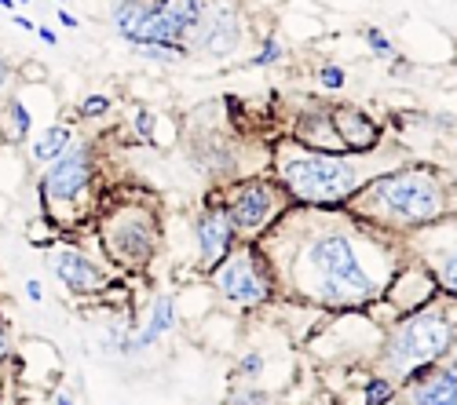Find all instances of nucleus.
Returning <instances> with one entry per match:
<instances>
[{
	"label": "nucleus",
	"mask_w": 457,
	"mask_h": 405,
	"mask_svg": "<svg viewBox=\"0 0 457 405\" xmlns=\"http://www.w3.org/2000/svg\"><path fill=\"white\" fill-rule=\"evenodd\" d=\"M293 281L304 296L329 303V307H359L373 293L344 234H319L304 241L293 259Z\"/></svg>",
	"instance_id": "1"
},
{
	"label": "nucleus",
	"mask_w": 457,
	"mask_h": 405,
	"mask_svg": "<svg viewBox=\"0 0 457 405\" xmlns=\"http://www.w3.org/2000/svg\"><path fill=\"white\" fill-rule=\"evenodd\" d=\"M274 172L289 201L300 205H340L366 179L348 154H319V150H304L300 143L278 150Z\"/></svg>",
	"instance_id": "2"
},
{
	"label": "nucleus",
	"mask_w": 457,
	"mask_h": 405,
	"mask_svg": "<svg viewBox=\"0 0 457 405\" xmlns=\"http://www.w3.org/2000/svg\"><path fill=\"white\" fill-rule=\"evenodd\" d=\"M92 190H95L92 146L73 139L48 168H41V179H37L41 216L52 219L55 226H77L92 212Z\"/></svg>",
	"instance_id": "3"
},
{
	"label": "nucleus",
	"mask_w": 457,
	"mask_h": 405,
	"mask_svg": "<svg viewBox=\"0 0 457 405\" xmlns=\"http://www.w3.org/2000/svg\"><path fill=\"white\" fill-rule=\"evenodd\" d=\"M161 226L154 212L143 205H113L103 219H99V241L113 267L121 270H139L147 267L150 256L158 252Z\"/></svg>",
	"instance_id": "4"
},
{
	"label": "nucleus",
	"mask_w": 457,
	"mask_h": 405,
	"mask_svg": "<svg viewBox=\"0 0 457 405\" xmlns=\"http://www.w3.org/2000/svg\"><path fill=\"white\" fill-rule=\"evenodd\" d=\"M377 208L399 223H431L447 208V190L431 172H391L370 186Z\"/></svg>",
	"instance_id": "5"
},
{
	"label": "nucleus",
	"mask_w": 457,
	"mask_h": 405,
	"mask_svg": "<svg viewBox=\"0 0 457 405\" xmlns=\"http://www.w3.org/2000/svg\"><path fill=\"white\" fill-rule=\"evenodd\" d=\"M286 205H289V194L278 179H242L231 190V197L223 201L231 226H234V237H245V241L268 230L286 212Z\"/></svg>",
	"instance_id": "6"
},
{
	"label": "nucleus",
	"mask_w": 457,
	"mask_h": 405,
	"mask_svg": "<svg viewBox=\"0 0 457 405\" xmlns=\"http://www.w3.org/2000/svg\"><path fill=\"white\" fill-rule=\"evenodd\" d=\"M212 285L234 307H260L271 296V274L260 248L238 245L212 267Z\"/></svg>",
	"instance_id": "7"
},
{
	"label": "nucleus",
	"mask_w": 457,
	"mask_h": 405,
	"mask_svg": "<svg viewBox=\"0 0 457 405\" xmlns=\"http://www.w3.org/2000/svg\"><path fill=\"white\" fill-rule=\"evenodd\" d=\"M450 339H454V325H450V318L442 310L413 314V318L399 328L395 344H391L388 365L395 373H413L417 365L436 362L439 354L450 347Z\"/></svg>",
	"instance_id": "8"
},
{
	"label": "nucleus",
	"mask_w": 457,
	"mask_h": 405,
	"mask_svg": "<svg viewBox=\"0 0 457 405\" xmlns=\"http://www.w3.org/2000/svg\"><path fill=\"white\" fill-rule=\"evenodd\" d=\"M110 22H113V30H118L121 41H129L132 48L183 41L180 30L154 8V0H118L113 11H110Z\"/></svg>",
	"instance_id": "9"
},
{
	"label": "nucleus",
	"mask_w": 457,
	"mask_h": 405,
	"mask_svg": "<svg viewBox=\"0 0 457 405\" xmlns=\"http://www.w3.org/2000/svg\"><path fill=\"white\" fill-rule=\"evenodd\" d=\"M245 41V19L238 8H220V11H209L201 30L194 33V48L209 59H227L234 55Z\"/></svg>",
	"instance_id": "10"
},
{
	"label": "nucleus",
	"mask_w": 457,
	"mask_h": 405,
	"mask_svg": "<svg viewBox=\"0 0 457 405\" xmlns=\"http://www.w3.org/2000/svg\"><path fill=\"white\" fill-rule=\"evenodd\" d=\"M194 237H198V259L201 267L212 270L216 263H220L227 252L234 248V226H231V216H227V208L220 205H209L198 212L194 219Z\"/></svg>",
	"instance_id": "11"
},
{
	"label": "nucleus",
	"mask_w": 457,
	"mask_h": 405,
	"mask_svg": "<svg viewBox=\"0 0 457 405\" xmlns=\"http://www.w3.org/2000/svg\"><path fill=\"white\" fill-rule=\"evenodd\" d=\"M55 274L73 296H95L110 285V274L103 270V263L84 256L81 248H62L55 256Z\"/></svg>",
	"instance_id": "12"
},
{
	"label": "nucleus",
	"mask_w": 457,
	"mask_h": 405,
	"mask_svg": "<svg viewBox=\"0 0 457 405\" xmlns=\"http://www.w3.org/2000/svg\"><path fill=\"white\" fill-rule=\"evenodd\" d=\"M329 121H333L337 139H340V146H344L348 154H366V150H373L377 139H380L377 121L366 117V110H359V106H337V110H329Z\"/></svg>",
	"instance_id": "13"
},
{
	"label": "nucleus",
	"mask_w": 457,
	"mask_h": 405,
	"mask_svg": "<svg viewBox=\"0 0 457 405\" xmlns=\"http://www.w3.org/2000/svg\"><path fill=\"white\" fill-rule=\"evenodd\" d=\"M293 143H300L304 150H319V154H348L337 139V128L329 121V110H311L304 113L293 128Z\"/></svg>",
	"instance_id": "14"
},
{
	"label": "nucleus",
	"mask_w": 457,
	"mask_h": 405,
	"mask_svg": "<svg viewBox=\"0 0 457 405\" xmlns=\"http://www.w3.org/2000/svg\"><path fill=\"white\" fill-rule=\"evenodd\" d=\"M73 124L59 121V124H44V132H33L26 139V161L33 164V168H48L62 150H66L73 143Z\"/></svg>",
	"instance_id": "15"
},
{
	"label": "nucleus",
	"mask_w": 457,
	"mask_h": 405,
	"mask_svg": "<svg viewBox=\"0 0 457 405\" xmlns=\"http://www.w3.org/2000/svg\"><path fill=\"white\" fill-rule=\"evenodd\" d=\"M154 8L180 30L183 44L201 30V22H205V15H209V0H154Z\"/></svg>",
	"instance_id": "16"
},
{
	"label": "nucleus",
	"mask_w": 457,
	"mask_h": 405,
	"mask_svg": "<svg viewBox=\"0 0 457 405\" xmlns=\"http://www.w3.org/2000/svg\"><path fill=\"white\" fill-rule=\"evenodd\" d=\"M436 288V281H431V274L425 270H410V274H402L395 285H391V303L402 310H410V307H421V303L428 299V293Z\"/></svg>",
	"instance_id": "17"
},
{
	"label": "nucleus",
	"mask_w": 457,
	"mask_h": 405,
	"mask_svg": "<svg viewBox=\"0 0 457 405\" xmlns=\"http://www.w3.org/2000/svg\"><path fill=\"white\" fill-rule=\"evenodd\" d=\"M172 325H176V303H172V296H158V299H154V310H150L147 328L129 344V350H143V347H150V344H158V336L169 333Z\"/></svg>",
	"instance_id": "18"
},
{
	"label": "nucleus",
	"mask_w": 457,
	"mask_h": 405,
	"mask_svg": "<svg viewBox=\"0 0 457 405\" xmlns=\"http://www.w3.org/2000/svg\"><path fill=\"white\" fill-rule=\"evenodd\" d=\"M413 405H457V365L425 379V384L413 391Z\"/></svg>",
	"instance_id": "19"
},
{
	"label": "nucleus",
	"mask_w": 457,
	"mask_h": 405,
	"mask_svg": "<svg viewBox=\"0 0 457 405\" xmlns=\"http://www.w3.org/2000/svg\"><path fill=\"white\" fill-rule=\"evenodd\" d=\"M129 124H132V132H136L139 143L154 146V128H158V113H154V110H147V106H132Z\"/></svg>",
	"instance_id": "20"
},
{
	"label": "nucleus",
	"mask_w": 457,
	"mask_h": 405,
	"mask_svg": "<svg viewBox=\"0 0 457 405\" xmlns=\"http://www.w3.org/2000/svg\"><path fill=\"white\" fill-rule=\"evenodd\" d=\"M110 113V99L103 92H92V95H84L81 99V106H77V117L81 121H103Z\"/></svg>",
	"instance_id": "21"
},
{
	"label": "nucleus",
	"mask_w": 457,
	"mask_h": 405,
	"mask_svg": "<svg viewBox=\"0 0 457 405\" xmlns=\"http://www.w3.org/2000/svg\"><path fill=\"white\" fill-rule=\"evenodd\" d=\"M26 234H30V245H37V248H48V245H52L55 241V223L52 219H44V216H37L30 226H26Z\"/></svg>",
	"instance_id": "22"
},
{
	"label": "nucleus",
	"mask_w": 457,
	"mask_h": 405,
	"mask_svg": "<svg viewBox=\"0 0 457 405\" xmlns=\"http://www.w3.org/2000/svg\"><path fill=\"white\" fill-rule=\"evenodd\" d=\"M15 81H19V84H44V81H48V70L37 66L33 59L15 62Z\"/></svg>",
	"instance_id": "23"
},
{
	"label": "nucleus",
	"mask_w": 457,
	"mask_h": 405,
	"mask_svg": "<svg viewBox=\"0 0 457 405\" xmlns=\"http://www.w3.org/2000/svg\"><path fill=\"white\" fill-rule=\"evenodd\" d=\"M319 84L326 88V92H340V88H344V70L333 66V62H322L319 66Z\"/></svg>",
	"instance_id": "24"
},
{
	"label": "nucleus",
	"mask_w": 457,
	"mask_h": 405,
	"mask_svg": "<svg viewBox=\"0 0 457 405\" xmlns=\"http://www.w3.org/2000/svg\"><path fill=\"white\" fill-rule=\"evenodd\" d=\"M282 59V44H278V37L274 33H263V48H260V55L252 59L257 66H271V62Z\"/></svg>",
	"instance_id": "25"
},
{
	"label": "nucleus",
	"mask_w": 457,
	"mask_h": 405,
	"mask_svg": "<svg viewBox=\"0 0 457 405\" xmlns=\"http://www.w3.org/2000/svg\"><path fill=\"white\" fill-rule=\"evenodd\" d=\"M391 395H395V384H388V379H373V384H366V405H384Z\"/></svg>",
	"instance_id": "26"
},
{
	"label": "nucleus",
	"mask_w": 457,
	"mask_h": 405,
	"mask_svg": "<svg viewBox=\"0 0 457 405\" xmlns=\"http://www.w3.org/2000/svg\"><path fill=\"white\" fill-rule=\"evenodd\" d=\"M366 44H370V52L373 55H395V48H391V41H388V37L384 33H380L377 26H370V30H366Z\"/></svg>",
	"instance_id": "27"
},
{
	"label": "nucleus",
	"mask_w": 457,
	"mask_h": 405,
	"mask_svg": "<svg viewBox=\"0 0 457 405\" xmlns=\"http://www.w3.org/2000/svg\"><path fill=\"white\" fill-rule=\"evenodd\" d=\"M11 84H15V62L0 52V95H8Z\"/></svg>",
	"instance_id": "28"
},
{
	"label": "nucleus",
	"mask_w": 457,
	"mask_h": 405,
	"mask_svg": "<svg viewBox=\"0 0 457 405\" xmlns=\"http://www.w3.org/2000/svg\"><path fill=\"white\" fill-rule=\"evenodd\" d=\"M11 362V328L4 322V314H0V365Z\"/></svg>",
	"instance_id": "29"
},
{
	"label": "nucleus",
	"mask_w": 457,
	"mask_h": 405,
	"mask_svg": "<svg viewBox=\"0 0 457 405\" xmlns=\"http://www.w3.org/2000/svg\"><path fill=\"white\" fill-rule=\"evenodd\" d=\"M442 285H447L450 288V293H457V252H454V256L447 259V267H442Z\"/></svg>",
	"instance_id": "30"
},
{
	"label": "nucleus",
	"mask_w": 457,
	"mask_h": 405,
	"mask_svg": "<svg viewBox=\"0 0 457 405\" xmlns=\"http://www.w3.org/2000/svg\"><path fill=\"white\" fill-rule=\"evenodd\" d=\"M260 369H263V358H260V354H249V358H242V373L260 376Z\"/></svg>",
	"instance_id": "31"
},
{
	"label": "nucleus",
	"mask_w": 457,
	"mask_h": 405,
	"mask_svg": "<svg viewBox=\"0 0 457 405\" xmlns=\"http://www.w3.org/2000/svg\"><path fill=\"white\" fill-rule=\"evenodd\" d=\"M26 299H30V303H44V288H41V281H37V277H30V281H26Z\"/></svg>",
	"instance_id": "32"
},
{
	"label": "nucleus",
	"mask_w": 457,
	"mask_h": 405,
	"mask_svg": "<svg viewBox=\"0 0 457 405\" xmlns=\"http://www.w3.org/2000/svg\"><path fill=\"white\" fill-rule=\"evenodd\" d=\"M33 33H37V37H41V41H44L48 48H55V44H59V33H55V30H48V26H37Z\"/></svg>",
	"instance_id": "33"
},
{
	"label": "nucleus",
	"mask_w": 457,
	"mask_h": 405,
	"mask_svg": "<svg viewBox=\"0 0 457 405\" xmlns=\"http://www.w3.org/2000/svg\"><path fill=\"white\" fill-rule=\"evenodd\" d=\"M59 22H62L66 30H77V26H81L77 15H73V11H66V8H59Z\"/></svg>",
	"instance_id": "34"
},
{
	"label": "nucleus",
	"mask_w": 457,
	"mask_h": 405,
	"mask_svg": "<svg viewBox=\"0 0 457 405\" xmlns=\"http://www.w3.org/2000/svg\"><path fill=\"white\" fill-rule=\"evenodd\" d=\"M11 22H15L19 30H30V33L37 30V26H33V19H26V15H15V11H11Z\"/></svg>",
	"instance_id": "35"
},
{
	"label": "nucleus",
	"mask_w": 457,
	"mask_h": 405,
	"mask_svg": "<svg viewBox=\"0 0 457 405\" xmlns=\"http://www.w3.org/2000/svg\"><path fill=\"white\" fill-rule=\"evenodd\" d=\"M55 405H77V398H73L70 391H59V395H55Z\"/></svg>",
	"instance_id": "36"
},
{
	"label": "nucleus",
	"mask_w": 457,
	"mask_h": 405,
	"mask_svg": "<svg viewBox=\"0 0 457 405\" xmlns=\"http://www.w3.org/2000/svg\"><path fill=\"white\" fill-rule=\"evenodd\" d=\"M0 8H4V11H15V0H0Z\"/></svg>",
	"instance_id": "37"
},
{
	"label": "nucleus",
	"mask_w": 457,
	"mask_h": 405,
	"mask_svg": "<svg viewBox=\"0 0 457 405\" xmlns=\"http://www.w3.org/2000/svg\"><path fill=\"white\" fill-rule=\"evenodd\" d=\"M8 212V194H0V216Z\"/></svg>",
	"instance_id": "38"
},
{
	"label": "nucleus",
	"mask_w": 457,
	"mask_h": 405,
	"mask_svg": "<svg viewBox=\"0 0 457 405\" xmlns=\"http://www.w3.org/2000/svg\"><path fill=\"white\" fill-rule=\"evenodd\" d=\"M0 146H8V139H4V128H0Z\"/></svg>",
	"instance_id": "39"
},
{
	"label": "nucleus",
	"mask_w": 457,
	"mask_h": 405,
	"mask_svg": "<svg viewBox=\"0 0 457 405\" xmlns=\"http://www.w3.org/2000/svg\"><path fill=\"white\" fill-rule=\"evenodd\" d=\"M15 4H30V0H15Z\"/></svg>",
	"instance_id": "40"
},
{
	"label": "nucleus",
	"mask_w": 457,
	"mask_h": 405,
	"mask_svg": "<svg viewBox=\"0 0 457 405\" xmlns=\"http://www.w3.org/2000/svg\"><path fill=\"white\" fill-rule=\"evenodd\" d=\"M59 4H66V0H59Z\"/></svg>",
	"instance_id": "41"
}]
</instances>
